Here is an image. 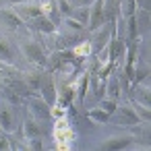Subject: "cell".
<instances>
[{
  "instance_id": "cell-1",
  "label": "cell",
  "mask_w": 151,
  "mask_h": 151,
  "mask_svg": "<svg viewBox=\"0 0 151 151\" xmlns=\"http://www.w3.org/2000/svg\"><path fill=\"white\" fill-rule=\"evenodd\" d=\"M19 48H21L23 56H25L31 64H37V66H48V56H46V50H44V46H42L37 40H33V37H21Z\"/></svg>"
},
{
  "instance_id": "cell-2",
  "label": "cell",
  "mask_w": 151,
  "mask_h": 151,
  "mask_svg": "<svg viewBox=\"0 0 151 151\" xmlns=\"http://www.w3.org/2000/svg\"><path fill=\"white\" fill-rule=\"evenodd\" d=\"M112 124H116V126H139L143 120H141V116L134 112V108H132V104H118L116 106V110L110 114V118H108Z\"/></svg>"
},
{
  "instance_id": "cell-3",
  "label": "cell",
  "mask_w": 151,
  "mask_h": 151,
  "mask_svg": "<svg viewBox=\"0 0 151 151\" xmlns=\"http://www.w3.org/2000/svg\"><path fill=\"white\" fill-rule=\"evenodd\" d=\"M27 112L31 116H35L40 122H50L52 120V106L46 104V99L42 95H27Z\"/></svg>"
},
{
  "instance_id": "cell-4",
  "label": "cell",
  "mask_w": 151,
  "mask_h": 151,
  "mask_svg": "<svg viewBox=\"0 0 151 151\" xmlns=\"http://www.w3.org/2000/svg\"><path fill=\"white\" fill-rule=\"evenodd\" d=\"M13 11L23 19V23H29L31 19L44 15V9H42V2L40 0H27V2H17V4H11Z\"/></svg>"
},
{
  "instance_id": "cell-5",
  "label": "cell",
  "mask_w": 151,
  "mask_h": 151,
  "mask_svg": "<svg viewBox=\"0 0 151 151\" xmlns=\"http://www.w3.org/2000/svg\"><path fill=\"white\" fill-rule=\"evenodd\" d=\"M104 21H106V0H93L89 4V19H87L85 27H89V31H93Z\"/></svg>"
},
{
  "instance_id": "cell-6",
  "label": "cell",
  "mask_w": 151,
  "mask_h": 151,
  "mask_svg": "<svg viewBox=\"0 0 151 151\" xmlns=\"http://www.w3.org/2000/svg\"><path fill=\"white\" fill-rule=\"evenodd\" d=\"M110 27H112V23L104 21L99 27H95L91 31V35H93V40L89 42L91 44V52H99L101 48L108 46V42H110Z\"/></svg>"
},
{
  "instance_id": "cell-7",
  "label": "cell",
  "mask_w": 151,
  "mask_h": 151,
  "mask_svg": "<svg viewBox=\"0 0 151 151\" xmlns=\"http://www.w3.org/2000/svg\"><path fill=\"white\" fill-rule=\"evenodd\" d=\"M40 95L46 99L48 106H54L56 104V81H54V75L50 70H44V79H42V85H40Z\"/></svg>"
},
{
  "instance_id": "cell-8",
  "label": "cell",
  "mask_w": 151,
  "mask_h": 151,
  "mask_svg": "<svg viewBox=\"0 0 151 151\" xmlns=\"http://www.w3.org/2000/svg\"><path fill=\"white\" fill-rule=\"evenodd\" d=\"M42 124H44V122H40L35 116H31V114L27 112L25 118H23V126H21L23 139H29V137H44V134H46V128H44Z\"/></svg>"
},
{
  "instance_id": "cell-9",
  "label": "cell",
  "mask_w": 151,
  "mask_h": 151,
  "mask_svg": "<svg viewBox=\"0 0 151 151\" xmlns=\"http://www.w3.org/2000/svg\"><path fill=\"white\" fill-rule=\"evenodd\" d=\"M132 145H134L132 134H114V137H108L106 141H101L99 149H128Z\"/></svg>"
},
{
  "instance_id": "cell-10",
  "label": "cell",
  "mask_w": 151,
  "mask_h": 151,
  "mask_svg": "<svg viewBox=\"0 0 151 151\" xmlns=\"http://www.w3.org/2000/svg\"><path fill=\"white\" fill-rule=\"evenodd\" d=\"M77 60V56L73 54V50H56L54 54H52V58H48V64H50V68H56V70H62L66 64H73Z\"/></svg>"
},
{
  "instance_id": "cell-11",
  "label": "cell",
  "mask_w": 151,
  "mask_h": 151,
  "mask_svg": "<svg viewBox=\"0 0 151 151\" xmlns=\"http://www.w3.org/2000/svg\"><path fill=\"white\" fill-rule=\"evenodd\" d=\"M0 126H2L4 132H13L17 128V116H15V110L9 101L0 104Z\"/></svg>"
},
{
  "instance_id": "cell-12",
  "label": "cell",
  "mask_w": 151,
  "mask_h": 151,
  "mask_svg": "<svg viewBox=\"0 0 151 151\" xmlns=\"http://www.w3.org/2000/svg\"><path fill=\"white\" fill-rule=\"evenodd\" d=\"M42 68H44V66H42ZM42 68L37 66V68H31V70L21 73V79L25 81V85H27V89H29L31 93L40 91V85H42V79H44V70H42Z\"/></svg>"
},
{
  "instance_id": "cell-13",
  "label": "cell",
  "mask_w": 151,
  "mask_h": 151,
  "mask_svg": "<svg viewBox=\"0 0 151 151\" xmlns=\"http://www.w3.org/2000/svg\"><path fill=\"white\" fill-rule=\"evenodd\" d=\"M104 97H110V99L118 101V97H120V77H118V75H112V73L108 75Z\"/></svg>"
},
{
  "instance_id": "cell-14",
  "label": "cell",
  "mask_w": 151,
  "mask_h": 151,
  "mask_svg": "<svg viewBox=\"0 0 151 151\" xmlns=\"http://www.w3.org/2000/svg\"><path fill=\"white\" fill-rule=\"evenodd\" d=\"M0 19H2L11 29H19L23 25V19L13 11V6H4V9H0Z\"/></svg>"
},
{
  "instance_id": "cell-15",
  "label": "cell",
  "mask_w": 151,
  "mask_h": 151,
  "mask_svg": "<svg viewBox=\"0 0 151 151\" xmlns=\"http://www.w3.org/2000/svg\"><path fill=\"white\" fill-rule=\"evenodd\" d=\"M29 25H31L33 29H37V31H42V33H54V31H56V25H54L46 15H40V17L31 19Z\"/></svg>"
},
{
  "instance_id": "cell-16",
  "label": "cell",
  "mask_w": 151,
  "mask_h": 151,
  "mask_svg": "<svg viewBox=\"0 0 151 151\" xmlns=\"http://www.w3.org/2000/svg\"><path fill=\"white\" fill-rule=\"evenodd\" d=\"M73 139H75L73 130H70L68 126H64V124H62V120H60V124L56 126V141L60 143L58 147H60V149H66V147L70 145V141H73Z\"/></svg>"
},
{
  "instance_id": "cell-17",
  "label": "cell",
  "mask_w": 151,
  "mask_h": 151,
  "mask_svg": "<svg viewBox=\"0 0 151 151\" xmlns=\"http://www.w3.org/2000/svg\"><path fill=\"white\" fill-rule=\"evenodd\" d=\"M73 85H75V93H77L79 104H83L85 101V95H87V89H89V73H83Z\"/></svg>"
},
{
  "instance_id": "cell-18",
  "label": "cell",
  "mask_w": 151,
  "mask_h": 151,
  "mask_svg": "<svg viewBox=\"0 0 151 151\" xmlns=\"http://www.w3.org/2000/svg\"><path fill=\"white\" fill-rule=\"evenodd\" d=\"M89 87H91V93L97 99H101L106 91V79H101L99 75H89Z\"/></svg>"
},
{
  "instance_id": "cell-19",
  "label": "cell",
  "mask_w": 151,
  "mask_h": 151,
  "mask_svg": "<svg viewBox=\"0 0 151 151\" xmlns=\"http://www.w3.org/2000/svg\"><path fill=\"white\" fill-rule=\"evenodd\" d=\"M134 99H137L139 104L151 108V91H149V85L137 83V85H134Z\"/></svg>"
},
{
  "instance_id": "cell-20",
  "label": "cell",
  "mask_w": 151,
  "mask_h": 151,
  "mask_svg": "<svg viewBox=\"0 0 151 151\" xmlns=\"http://www.w3.org/2000/svg\"><path fill=\"white\" fill-rule=\"evenodd\" d=\"M0 62H9V64L15 62V56H13V50H11L6 37H0Z\"/></svg>"
},
{
  "instance_id": "cell-21",
  "label": "cell",
  "mask_w": 151,
  "mask_h": 151,
  "mask_svg": "<svg viewBox=\"0 0 151 151\" xmlns=\"http://www.w3.org/2000/svg\"><path fill=\"white\" fill-rule=\"evenodd\" d=\"M2 97H4L11 106H21V104H23V97H21L17 91H13L11 87H6V85H4V89H2Z\"/></svg>"
},
{
  "instance_id": "cell-22",
  "label": "cell",
  "mask_w": 151,
  "mask_h": 151,
  "mask_svg": "<svg viewBox=\"0 0 151 151\" xmlns=\"http://www.w3.org/2000/svg\"><path fill=\"white\" fill-rule=\"evenodd\" d=\"M70 50H73V54H75L77 58H83V56H89V54H91V44H89V40H87V42H83V44H75Z\"/></svg>"
},
{
  "instance_id": "cell-23",
  "label": "cell",
  "mask_w": 151,
  "mask_h": 151,
  "mask_svg": "<svg viewBox=\"0 0 151 151\" xmlns=\"http://www.w3.org/2000/svg\"><path fill=\"white\" fill-rule=\"evenodd\" d=\"M87 116H89L93 122H108V118H110V114H108L106 110H101V108H91V110L87 112Z\"/></svg>"
},
{
  "instance_id": "cell-24",
  "label": "cell",
  "mask_w": 151,
  "mask_h": 151,
  "mask_svg": "<svg viewBox=\"0 0 151 151\" xmlns=\"http://www.w3.org/2000/svg\"><path fill=\"white\" fill-rule=\"evenodd\" d=\"M23 147L25 149H31V151H40L44 147V137H29V139H23Z\"/></svg>"
},
{
  "instance_id": "cell-25",
  "label": "cell",
  "mask_w": 151,
  "mask_h": 151,
  "mask_svg": "<svg viewBox=\"0 0 151 151\" xmlns=\"http://www.w3.org/2000/svg\"><path fill=\"white\" fill-rule=\"evenodd\" d=\"M132 108H134V112L141 116V120H151V110H149V106H143V104L134 101Z\"/></svg>"
},
{
  "instance_id": "cell-26",
  "label": "cell",
  "mask_w": 151,
  "mask_h": 151,
  "mask_svg": "<svg viewBox=\"0 0 151 151\" xmlns=\"http://www.w3.org/2000/svg\"><path fill=\"white\" fill-rule=\"evenodd\" d=\"M116 106H118V101H114V99H110V97H101L99 108H101V110H106L108 114H112V112L116 110Z\"/></svg>"
},
{
  "instance_id": "cell-27",
  "label": "cell",
  "mask_w": 151,
  "mask_h": 151,
  "mask_svg": "<svg viewBox=\"0 0 151 151\" xmlns=\"http://www.w3.org/2000/svg\"><path fill=\"white\" fill-rule=\"evenodd\" d=\"M11 149V132H0V151Z\"/></svg>"
},
{
  "instance_id": "cell-28",
  "label": "cell",
  "mask_w": 151,
  "mask_h": 151,
  "mask_svg": "<svg viewBox=\"0 0 151 151\" xmlns=\"http://www.w3.org/2000/svg\"><path fill=\"white\" fill-rule=\"evenodd\" d=\"M66 2H68L70 9H73V6H89L93 0H66Z\"/></svg>"
},
{
  "instance_id": "cell-29",
  "label": "cell",
  "mask_w": 151,
  "mask_h": 151,
  "mask_svg": "<svg viewBox=\"0 0 151 151\" xmlns=\"http://www.w3.org/2000/svg\"><path fill=\"white\" fill-rule=\"evenodd\" d=\"M137 2V9H143V11H149L151 6V0H134Z\"/></svg>"
},
{
  "instance_id": "cell-30",
  "label": "cell",
  "mask_w": 151,
  "mask_h": 151,
  "mask_svg": "<svg viewBox=\"0 0 151 151\" xmlns=\"http://www.w3.org/2000/svg\"><path fill=\"white\" fill-rule=\"evenodd\" d=\"M17 2H27V0H11V4H17Z\"/></svg>"
},
{
  "instance_id": "cell-31",
  "label": "cell",
  "mask_w": 151,
  "mask_h": 151,
  "mask_svg": "<svg viewBox=\"0 0 151 151\" xmlns=\"http://www.w3.org/2000/svg\"><path fill=\"white\" fill-rule=\"evenodd\" d=\"M0 132H4V130H2V126H0Z\"/></svg>"
}]
</instances>
